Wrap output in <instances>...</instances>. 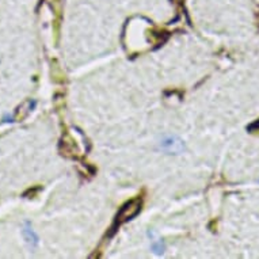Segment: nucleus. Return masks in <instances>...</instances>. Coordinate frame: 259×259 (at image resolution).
Here are the masks:
<instances>
[{"instance_id": "1", "label": "nucleus", "mask_w": 259, "mask_h": 259, "mask_svg": "<svg viewBox=\"0 0 259 259\" xmlns=\"http://www.w3.org/2000/svg\"><path fill=\"white\" fill-rule=\"evenodd\" d=\"M140 206L141 204L139 201H131L129 204L125 205V206L119 210L118 214H117V223H118V225L125 223V221L131 220L133 216H136L137 213H139V210H140Z\"/></svg>"}, {"instance_id": "2", "label": "nucleus", "mask_w": 259, "mask_h": 259, "mask_svg": "<svg viewBox=\"0 0 259 259\" xmlns=\"http://www.w3.org/2000/svg\"><path fill=\"white\" fill-rule=\"evenodd\" d=\"M23 234H25V238H26V240H27V242L34 243V244H37V240H38V238L35 236V234L33 232V230L30 228L29 225H27V227L25 228Z\"/></svg>"}]
</instances>
